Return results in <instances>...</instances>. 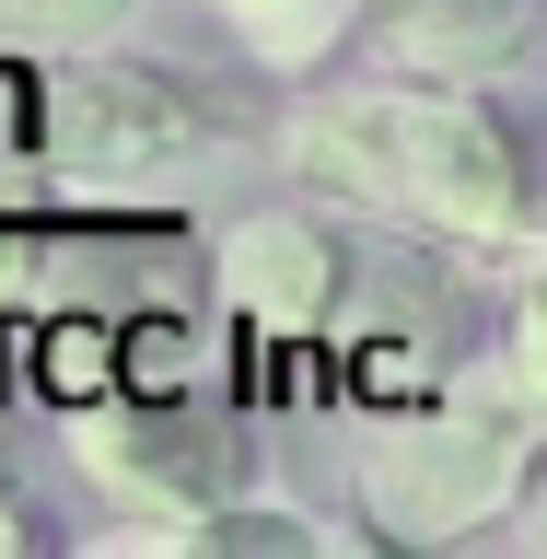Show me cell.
Instances as JSON below:
<instances>
[{"instance_id": "obj_1", "label": "cell", "mask_w": 547, "mask_h": 559, "mask_svg": "<svg viewBox=\"0 0 547 559\" xmlns=\"http://www.w3.org/2000/svg\"><path fill=\"white\" fill-rule=\"evenodd\" d=\"M280 175L326 210L396 222L419 245L524 269L536 257V129L513 82H419V70H361L280 117Z\"/></svg>"}, {"instance_id": "obj_2", "label": "cell", "mask_w": 547, "mask_h": 559, "mask_svg": "<svg viewBox=\"0 0 547 559\" xmlns=\"http://www.w3.org/2000/svg\"><path fill=\"white\" fill-rule=\"evenodd\" d=\"M536 443H547L536 326H524V304H501V326L466 361H443L408 396H384V419L361 431V466H349L361 524L384 548H466V536L524 513Z\"/></svg>"}, {"instance_id": "obj_3", "label": "cell", "mask_w": 547, "mask_h": 559, "mask_svg": "<svg viewBox=\"0 0 547 559\" xmlns=\"http://www.w3.org/2000/svg\"><path fill=\"white\" fill-rule=\"evenodd\" d=\"M35 140L70 175H175V164L234 140V105L210 94L199 70L129 59L117 35H94V47H59L47 94H35Z\"/></svg>"}, {"instance_id": "obj_4", "label": "cell", "mask_w": 547, "mask_h": 559, "mask_svg": "<svg viewBox=\"0 0 547 559\" xmlns=\"http://www.w3.org/2000/svg\"><path fill=\"white\" fill-rule=\"evenodd\" d=\"M349 222H361V210H349ZM466 269H478V257H454V245L361 222V234H349V280H338V304H326L314 338H338L349 361L373 373V396H408V384H431L443 361H466V349L501 326Z\"/></svg>"}, {"instance_id": "obj_5", "label": "cell", "mask_w": 547, "mask_h": 559, "mask_svg": "<svg viewBox=\"0 0 547 559\" xmlns=\"http://www.w3.org/2000/svg\"><path fill=\"white\" fill-rule=\"evenodd\" d=\"M70 466H82V489L105 513H129L152 536V524L245 489L257 478V443H245V419L222 396H94L70 419Z\"/></svg>"}, {"instance_id": "obj_6", "label": "cell", "mask_w": 547, "mask_h": 559, "mask_svg": "<svg viewBox=\"0 0 547 559\" xmlns=\"http://www.w3.org/2000/svg\"><path fill=\"white\" fill-rule=\"evenodd\" d=\"M349 234H361V222L326 210V199H269V210H245L234 234H222L210 280H222V304H234L245 326L314 338L326 304H338V280H349Z\"/></svg>"}, {"instance_id": "obj_7", "label": "cell", "mask_w": 547, "mask_h": 559, "mask_svg": "<svg viewBox=\"0 0 547 559\" xmlns=\"http://www.w3.org/2000/svg\"><path fill=\"white\" fill-rule=\"evenodd\" d=\"M338 47L361 70H419V82H524L536 0H361Z\"/></svg>"}, {"instance_id": "obj_8", "label": "cell", "mask_w": 547, "mask_h": 559, "mask_svg": "<svg viewBox=\"0 0 547 559\" xmlns=\"http://www.w3.org/2000/svg\"><path fill=\"white\" fill-rule=\"evenodd\" d=\"M152 548H187V559H314L326 524L292 513V501H257V478H245V489H222V501H199V513L152 524Z\"/></svg>"}, {"instance_id": "obj_9", "label": "cell", "mask_w": 547, "mask_h": 559, "mask_svg": "<svg viewBox=\"0 0 547 559\" xmlns=\"http://www.w3.org/2000/svg\"><path fill=\"white\" fill-rule=\"evenodd\" d=\"M222 12L257 35V59H269V70L338 59V24H349V0H222Z\"/></svg>"}, {"instance_id": "obj_10", "label": "cell", "mask_w": 547, "mask_h": 559, "mask_svg": "<svg viewBox=\"0 0 547 559\" xmlns=\"http://www.w3.org/2000/svg\"><path fill=\"white\" fill-rule=\"evenodd\" d=\"M140 0H0V35L35 47V59H59V47H94V35H129Z\"/></svg>"}, {"instance_id": "obj_11", "label": "cell", "mask_w": 547, "mask_h": 559, "mask_svg": "<svg viewBox=\"0 0 547 559\" xmlns=\"http://www.w3.org/2000/svg\"><path fill=\"white\" fill-rule=\"evenodd\" d=\"M47 548V513H35L24 489H0V559H35Z\"/></svg>"}, {"instance_id": "obj_12", "label": "cell", "mask_w": 547, "mask_h": 559, "mask_svg": "<svg viewBox=\"0 0 547 559\" xmlns=\"http://www.w3.org/2000/svg\"><path fill=\"white\" fill-rule=\"evenodd\" d=\"M349 12H361V0H349Z\"/></svg>"}]
</instances>
